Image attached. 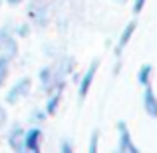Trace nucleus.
Returning a JSON list of instances; mask_svg holds the SVG:
<instances>
[{
  "mask_svg": "<svg viewBox=\"0 0 157 153\" xmlns=\"http://www.w3.org/2000/svg\"><path fill=\"white\" fill-rule=\"evenodd\" d=\"M6 123H8V109L0 103V131L6 127Z\"/></svg>",
  "mask_w": 157,
  "mask_h": 153,
  "instance_id": "obj_20",
  "label": "nucleus"
},
{
  "mask_svg": "<svg viewBox=\"0 0 157 153\" xmlns=\"http://www.w3.org/2000/svg\"><path fill=\"white\" fill-rule=\"evenodd\" d=\"M100 149V131L94 129L90 135V143H88V153H98Z\"/></svg>",
  "mask_w": 157,
  "mask_h": 153,
  "instance_id": "obj_17",
  "label": "nucleus"
},
{
  "mask_svg": "<svg viewBox=\"0 0 157 153\" xmlns=\"http://www.w3.org/2000/svg\"><path fill=\"white\" fill-rule=\"evenodd\" d=\"M30 32H32V28H30V24H28V22L16 24V26L12 28V34H14L16 38H28V36H30Z\"/></svg>",
  "mask_w": 157,
  "mask_h": 153,
  "instance_id": "obj_16",
  "label": "nucleus"
},
{
  "mask_svg": "<svg viewBox=\"0 0 157 153\" xmlns=\"http://www.w3.org/2000/svg\"><path fill=\"white\" fill-rule=\"evenodd\" d=\"M18 38H16L14 34H10L6 40H4V44H2V50H0V54H6L8 58H12L14 60L16 56H18Z\"/></svg>",
  "mask_w": 157,
  "mask_h": 153,
  "instance_id": "obj_12",
  "label": "nucleus"
},
{
  "mask_svg": "<svg viewBox=\"0 0 157 153\" xmlns=\"http://www.w3.org/2000/svg\"><path fill=\"white\" fill-rule=\"evenodd\" d=\"M145 2H147V0H131V12L137 16L139 12L145 8Z\"/></svg>",
  "mask_w": 157,
  "mask_h": 153,
  "instance_id": "obj_19",
  "label": "nucleus"
},
{
  "mask_svg": "<svg viewBox=\"0 0 157 153\" xmlns=\"http://www.w3.org/2000/svg\"><path fill=\"white\" fill-rule=\"evenodd\" d=\"M151 80H153V66L151 64L139 66V70H137V84L141 86V88H145V86L151 84Z\"/></svg>",
  "mask_w": 157,
  "mask_h": 153,
  "instance_id": "obj_13",
  "label": "nucleus"
},
{
  "mask_svg": "<svg viewBox=\"0 0 157 153\" xmlns=\"http://www.w3.org/2000/svg\"><path fill=\"white\" fill-rule=\"evenodd\" d=\"M52 68H54V80H68V76L74 74V70H76V60L72 56H62L58 58L56 66H52Z\"/></svg>",
  "mask_w": 157,
  "mask_h": 153,
  "instance_id": "obj_7",
  "label": "nucleus"
},
{
  "mask_svg": "<svg viewBox=\"0 0 157 153\" xmlns=\"http://www.w3.org/2000/svg\"><path fill=\"white\" fill-rule=\"evenodd\" d=\"M141 105H143V111H145L151 119H157V94H155V90L151 88V84L143 88Z\"/></svg>",
  "mask_w": 157,
  "mask_h": 153,
  "instance_id": "obj_8",
  "label": "nucleus"
},
{
  "mask_svg": "<svg viewBox=\"0 0 157 153\" xmlns=\"http://www.w3.org/2000/svg\"><path fill=\"white\" fill-rule=\"evenodd\" d=\"M38 82H40V90L46 94L48 88H50L52 82H54V68L52 66H42L38 70Z\"/></svg>",
  "mask_w": 157,
  "mask_h": 153,
  "instance_id": "obj_10",
  "label": "nucleus"
},
{
  "mask_svg": "<svg viewBox=\"0 0 157 153\" xmlns=\"http://www.w3.org/2000/svg\"><path fill=\"white\" fill-rule=\"evenodd\" d=\"M60 103H62V92L46 94V101H44V109H46V113L54 115L58 109H60Z\"/></svg>",
  "mask_w": 157,
  "mask_h": 153,
  "instance_id": "obj_11",
  "label": "nucleus"
},
{
  "mask_svg": "<svg viewBox=\"0 0 157 153\" xmlns=\"http://www.w3.org/2000/svg\"><path fill=\"white\" fill-rule=\"evenodd\" d=\"M115 129H117V147H115V151L117 153H139V147L133 143V137H131L129 125L123 119H119L115 123Z\"/></svg>",
  "mask_w": 157,
  "mask_h": 153,
  "instance_id": "obj_2",
  "label": "nucleus"
},
{
  "mask_svg": "<svg viewBox=\"0 0 157 153\" xmlns=\"http://www.w3.org/2000/svg\"><path fill=\"white\" fill-rule=\"evenodd\" d=\"M10 34H12V30H10L8 26H0V50H2V44H4V40H6Z\"/></svg>",
  "mask_w": 157,
  "mask_h": 153,
  "instance_id": "obj_21",
  "label": "nucleus"
},
{
  "mask_svg": "<svg viewBox=\"0 0 157 153\" xmlns=\"http://www.w3.org/2000/svg\"><path fill=\"white\" fill-rule=\"evenodd\" d=\"M58 149H60V153H74V143L68 137H64L60 141V145H58Z\"/></svg>",
  "mask_w": 157,
  "mask_h": 153,
  "instance_id": "obj_18",
  "label": "nucleus"
},
{
  "mask_svg": "<svg viewBox=\"0 0 157 153\" xmlns=\"http://www.w3.org/2000/svg\"><path fill=\"white\" fill-rule=\"evenodd\" d=\"M30 90H32L30 78H18V80L6 90V94H4V103H6V105H16L18 101H22L24 98L30 96Z\"/></svg>",
  "mask_w": 157,
  "mask_h": 153,
  "instance_id": "obj_1",
  "label": "nucleus"
},
{
  "mask_svg": "<svg viewBox=\"0 0 157 153\" xmlns=\"http://www.w3.org/2000/svg\"><path fill=\"white\" fill-rule=\"evenodd\" d=\"M24 153H40L44 145V131L40 125H32L24 129Z\"/></svg>",
  "mask_w": 157,
  "mask_h": 153,
  "instance_id": "obj_3",
  "label": "nucleus"
},
{
  "mask_svg": "<svg viewBox=\"0 0 157 153\" xmlns=\"http://www.w3.org/2000/svg\"><path fill=\"white\" fill-rule=\"evenodd\" d=\"M46 119H48V113H46L44 107H34L30 111V115H28V123L30 125H42Z\"/></svg>",
  "mask_w": 157,
  "mask_h": 153,
  "instance_id": "obj_15",
  "label": "nucleus"
},
{
  "mask_svg": "<svg viewBox=\"0 0 157 153\" xmlns=\"http://www.w3.org/2000/svg\"><path fill=\"white\" fill-rule=\"evenodd\" d=\"M24 127L18 121L12 123L6 131V145L10 147L14 153H24Z\"/></svg>",
  "mask_w": 157,
  "mask_h": 153,
  "instance_id": "obj_6",
  "label": "nucleus"
},
{
  "mask_svg": "<svg viewBox=\"0 0 157 153\" xmlns=\"http://www.w3.org/2000/svg\"><path fill=\"white\" fill-rule=\"evenodd\" d=\"M2 2H4V0H0V8H2Z\"/></svg>",
  "mask_w": 157,
  "mask_h": 153,
  "instance_id": "obj_25",
  "label": "nucleus"
},
{
  "mask_svg": "<svg viewBox=\"0 0 157 153\" xmlns=\"http://www.w3.org/2000/svg\"><path fill=\"white\" fill-rule=\"evenodd\" d=\"M26 14H28V20H30L32 24H36V26H40V28H44L48 24V8L44 6L40 0H30V2H28Z\"/></svg>",
  "mask_w": 157,
  "mask_h": 153,
  "instance_id": "obj_5",
  "label": "nucleus"
},
{
  "mask_svg": "<svg viewBox=\"0 0 157 153\" xmlns=\"http://www.w3.org/2000/svg\"><path fill=\"white\" fill-rule=\"evenodd\" d=\"M10 68H12V58H8L6 54H0V88L8 82Z\"/></svg>",
  "mask_w": 157,
  "mask_h": 153,
  "instance_id": "obj_14",
  "label": "nucleus"
},
{
  "mask_svg": "<svg viewBox=\"0 0 157 153\" xmlns=\"http://www.w3.org/2000/svg\"><path fill=\"white\" fill-rule=\"evenodd\" d=\"M119 70H121V58H115V64H113V76H117Z\"/></svg>",
  "mask_w": 157,
  "mask_h": 153,
  "instance_id": "obj_22",
  "label": "nucleus"
},
{
  "mask_svg": "<svg viewBox=\"0 0 157 153\" xmlns=\"http://www.w3.org/2000/svg\"><path fill=\"white\" fill-rule=\"evenodd\" d=\"M115 2H119V4H125V2H127V0H115Z\"/></svg>",
  "mask_w": 157,
  "mask_h": 153,
  "instance_id": "obj_24",
  "label": "nucleus"
},
{
  "mask_svg": "<svg viewBox=\"0 0 157 153\" xmlns=\"http://www.w3.org/2000/svg\"><path fill=\"white\" fill-rule=\"evenodd\" d=\"M98 70H100V60H92V64L86 68V72L78 78V98H80V100H86V96L90 94Z\"/></svg>",
  "mask_w": 157,
  "mask_h": 153,
  "instance_id": "obj_4",
  "label": "nucleus"
},
{
  "mask_svg": "<svg viewBox=\"0 0 157 153\" xmlns=\"http://www.w3.org/2000/svg\"><path fill=\"white\" fill-rule=\"evenodd\" d=\"M6 4H10V6H20V4L24 2V0H4Z\"/></svg>",
  "mask_w": 157,
  "mask_h": 153,
  "instance_id": "obj_23",
  "label": "nucleus"
},
{
  "mask_svg": "<svg viewBox=\"0 0 157 153\" xmlns=\"http://www.w3.org/2000/svg\"><path fill=\"white\" fill-rule=\"evenodd\" d=\"M135 28H137V20H131V22H127L125 26H123V30H121V34H119V38H117V44H115V58H121V52H123V48L129 44V40H131V36L135 34Z\"/></svg>",
  "mask_w": 157,
  "mask_h": 153,
  "instance_id": "obj_9",
  "label": "nucleus"
}]
</instances>
